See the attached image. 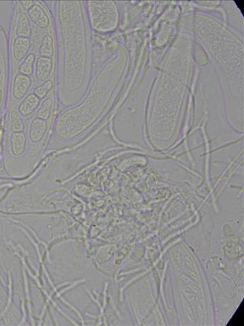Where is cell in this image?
I'll return each instance as SVG.
<instances>
[{"mask_svg": "<svg viewBox=\"0 0 244 326\" xmlns=\"http://www.w3.org/2000/svg\"><path fill=\"white\" fill-rule=\"evenodd\" d=\"M28 17L37 27L46 30L49 27L50 20L46 10L39 4H33L28 10Z\"/></svg>", "mask_w": 244, "mask_h": 326, "instance_id": "1", "label": "cell"}, {"mask_svg": "<svg viewBox=\"0 0 244 326\" xmlns=\"http://www.w3.org/2000/svg\"><path fill=\"white\" fill-rule=\"evenodd\" d=\"M53 69L52 59L50 57L40 56L37 58L35 78L37 83L43 84L50 79Z\"/></svg>", "mask_w": 244, "mask_h": 326, "instance_id": "2", "label": "cell"}, {"mask_svg": "<svg viewBox=\"0 0 244 326\" xmlns=\"http://www.w3.org/2000/svg\"><path fill=\"white\" fill-rule=\"evenodd\" d=\"M32 85V80L29 76L18 73L14 78L12 94L17 100L23 99L30 91Z\"/></svg>", "mask_w": 244, "mask_h": 326, "instance_id": "3", "label": "cell"}, {"mask_svg": "<svg viewBox=\"0 0 244 326\" xmlns=\"http://www.w3.org/2000/svg\"><path fill=\"white\" fill-rule=\"evenodd\" d=\"M31 40L30 38L17 36L15 39L12 47V55L15 60L22 61L30 53Z\"/></svg>", "mask_w": 244, "mask_h": 326, "instance_id": "4", "label": "cell"}, {"mask_svg": "<svg viewBox=\"0 0 244 326\" xmlns=\"http://www.w3.org/2000/svg\"><path fill=\"white\" fill-rule=\"evenodd\" d=\"M48 130L46 120L35 118L31 123L29 136L33 143H38L44 138Z\"/></svg>", "mask_w": 244, "mask_h": 326, "instance_id": "5", "label": "cell"}, {"mask_svg": "<svg viewBox=\"0 0 244 326\" xmlns=\"http://www.w3.org/2000/svg\"><path fill=\"white\" fill-rule=\"evenodd\" d=\"M40 105V100L34 93L28 94L19 104L18 111L22 117L27 118L31 116Z\"/></svg>", "mask_w": 244, "mask_h": 326, "instance_id": "6", "label": "cell"}, {"mask_svg": "<svg viewBox=\"0 0 244 326\" xmlns=\"http://www.w3.org/2000/svg\"><path fill=\"white\" fill-rule=\"evenodd\" d=\"M10 145L12 154L15 156H20L24 154L26 151V135L22 132L12 133L10 138Z\"/></svg>", "mask_w": 244, "mask_h": 326, "instance_id": "7", "label": "cell"}, {"mask_svg": "<svg viewBox=\"0 0 244 326\" xmlns=\"http://www.w3.org/2000/svg\"><path fill=\"white\" fill-rule=\"evenodd\" d=\"M54 43L52 36L49 34H45L42 38L38 52L40 56L52 57L54 54Z\"/></svg>", "mask_w": 244, "mask_h": 326, "instance_id": "8", "label": "cell"}, {"mask_svg": "<svg viewBox=\"0 0 244 326\" xmlns=\"http://www.w3.org/2000/svg\"><path fill=\"white\" fill-rule=\"evenodd\" d=\"M16 34L18 36L30 38L32 34V27L28 16L22 14L18 18Z\"/></svg>", "mask_w": 244, "mask_h": 326, "instance_id": "9", "label": "cell"}, {"mask_svg": "<svg viewBox=\"0 0 244 326\" xmlns=\"http://www.w3.org/2000/svg\"><path fill=\"white\" fill-rule=\"evenodd\" d=\"M35 64V55L33 53H30L20 63L19 67H18V71L21 74L30 77L31 75L33 74Z\"/></svg>", "mask_w": 244, "mask_h": 326, "instance_id": "10", "label": "cell"}, {"mask_svg": "<svg viewBox=\"0 0 244 326\" xmlns=\"http://www.w3.org/2000/svg\"><path fill=\"white\" fill-rule=\"evenodd\" d=\"M53 106H54V102L52 98H46L42 103H40L38 108V111L36 113L37 118L44 120H49L52 114Z\"/></svg>", "mask_w": 244, "mask_h": 326, "instance_id": "11", "label": "cell"}, {"mask_svg": "<svg viewBox=\"0 0 244 326\" xmlns=\"http://www.w3.org/2000/svg\"><path fill=\"white\" fill-rule=\"evenodd\" d=\"M10 126L13 132H22L24 130L25 126L22 116L18 110H13L10 117Z\"/></svg>", "mask_w": 244, "mask_h": 326, "instance_id": "12", "label": "cell"}, {"mask_svg": "<svg viewBox=\"0 0 244 326\" xmlns=\"http://www.w3.org/2000/svg\"><path fill=\"white\" fill-rule=\"evenodd\" d=\"M54 87V84L51 80H48L45 83L41 84L40 86H38L34 90V94L40 100L45 99L49 93V92Z\"/></svg>", "mask_w": 244, "mask_h": 326, "instance_id": "13", "label": "cell"}, {"mask_svg": "<svg viewBox=\"0 0 244 326\" xmlns=\"http://www.w3.org/2000/svg\"><path fill=\"white\" fill-rule=\"evenodd\" d=\"M244 302L241 303V306L238 309L234 315L231 318L228 326H243L244 325Z\"/></svg>", "mask_w": 244, "mask_h": 326, "instance_id": "14", "label": "cell"}, {"mask_svg": "<svg viewBox=\"0 0 244 326\" xmlns=\"http://www.w3.org/2000/svg\"><path fill=\"white\" fill-rule=\"evenodd\" d=\"M21 3L22 4V7L25 9H30L31 7H32V5H33V1H22Z\"/></svg>", "mask_w": 244, "mask_h": 326, "instance_id": "15", "label": "cell"}, {"mask_svg": "<svg viewBox=\"0 0 244 326\" xmlns=\"http://www.w3.org/2000/svg\"><path fill=\"white\" fill-rule=\"evenodd\" d=\"M235 3H237L238 7H239V9H241V12H243L244 10V2L243 1H235Z\"/></svg>", "mask_w": 244, "mask_h": 326, "instance_id": "16", "label": "cell"}, {"mask_svg": "<svg viewBox=\"0 0 244 326\" xmlns=\"http://www.w3.org/2000/svg\"><path fill=\"white\" fill-rule=\"evenodd\" d=\"M2 100H3V92L0 89V105H1Z\"/></svg>", "mask_w": 244, "mask_h": 326, "instance_id": "17", "label": "cell"}, {"mask_svg": "<svg viewBox=\"0 0 244 326\" xmlns=\"http://www.w3.org/2000/svg\"><path fill=\"white\" fill-rule=\"evenodd\" d=\"M1 67H0V76H1Z\"/></svg>", "mask_w": 244, "mask_h": 326, "instance_id": "18", "label": "cell"}, {"mask_svg": "<svg viewBox=\"0 0 244 326\" xmlns=\"http://www.w3.org/2000/svg\"><path fill=\"white\" fill-rule=\"evenodd\" d=\"M0 61H1V54H0Z\"/></svg>", "mask_w": 244, "mask_h": 326, "instance_id": "19", "label": "cell"}]
</instances>
